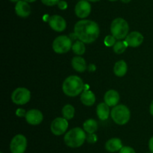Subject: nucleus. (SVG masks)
<instances>
[{
  "label": "nucleus",
  "instance_id": "21",
  "mask_svg": "<svg viewBox=\"0 0 153 153\" xmlns=\"http://www.w3.org/2000/svg\"><path fill=\"white\" fill-rule=\"evenodd\" d=\"M84 130L88 132V134H94V132L97 131L98 128V124L96 120L93 118H89L86 120L83 124Z\"/></svg>",
  "mask_w": 153,
  "mask_h": 153
},
{
  "label": "nucleus",
  "instance_id": "18",
  "mask_svg": "<svg viewBox=\"0 0 153 153\" xmlns=\"http://www.w3.org/2000/svg\"><path fill=\"white\" fill-rule=\"evenodd\" d=\"M108 105L105 103H100L97 107V113L99 118L101 120H106L109 116L110 110Z\"/></svg>",
  "mask_w": 153,
  "mask_h": 153
},
{
  "label": "nucleus",
  "instance_id": "26",
  "mask_svg": "<svg viewBox=\"0 0 153 153\" xmlns=\"http://www.w3.org/2000/svg\"><path fill=\"white\" fill-rule=\"evenodd\" d=\"M42 3L47 6H54L58 4L60 0H41Z\"/></svg>",
  "mask_w": 153,
  "mask_h": 153
},
{
  "label": "nucleus",
  "instance_id": "38",
  "mask_svg": "<svg viewBox=\"0 0 153 153\" xmlns=\"http://www.w3.org/2000/svg\"><path fill=\"white\" fill-rule=\"evenodd\" d=\"M109 1H111V2H114V1H117V0H109Z\"/></svg>",
  "mask_w": 153,
  "mask_h": 153
},
{
  "label": "nucleus",
  "instance_id": "32",
  "mask_svg": "<svg viewBox=\"0 0 153 153\" xmlns=\"http://www.w3.org/2000/svg\"><path fill=\"white\" fill-rule=\"evenodd\" d=\"M96 70L95 65H94V64H90V66H89V70H91V71H94V70Z\"/></svg>",
  "mask_w": 153,
  "mask_h": 153
},
{
  "label": "nucleus",
  "instance_id": "15",
  "mask_svg": "<svg viewBox=\"0 0 153 153\" xmlns=\"http://www.w3.org/2000/svg\"><path fill=\"white\" fill-rule=\"evenodd\" d=\"M105 103L107 104L109 106H117L120 100V94L117 91L113 89L108 90L104 96Z\"/></svg>",
  "mask_w": 153,
  "mask_h": 153
},
{
  "label": "nucleus",
  "instance_id": "20",
  "mask_svg": "<svg viewBox=\"0 0 153 153\" xmlns=\"http://www.w3.org/2000/svg\"><path fill=\"white\" fill-rule=\"evenodd\" d=\"M114 72L117 76H123L127 72V64L123 60H120L116 62L114 67Z\"/></svg>",
  "mask_w": 153,
  "mask_h": 153
},
{
  "label": "nucleus",
  "instance_id": "4",
  "mask_svg": "<svg viewBox=\"0 0 153 153\" xmlns=\"http://www.w3.org/2000/svg\"><path fill=\"white\" fill-rule=\"evenodd\" d=\"M128 24L123 18H116L114 20L111 26V32L116 39H123L128 35Z\"/></svg>",
  "mask_w": 153,
  "mask_h": 153
},
{
  "label": "nucleus",
  "instance_id": "31",
  "mask_svg": "<svg viewBox=\"0 0 153 153\" xmlns=\"http://www.w3.org/2000/svg\"><path fill=\"white\" fill-rule=\"evenodd\" d=\"M149 148L150 150V152L153 153V136L150 138L149 141Z\"/></svg>",
  "mask_w": 153,
  "mask_h": 153
},
{
  "label": "nucleus",
  "instance_id": "24",
  "mask_svg": "<svg viewBox=\"0 0 153 153\" xmlns=\"http://www.w3.org/2000/svg\"><path fill=\"white\" fill-rule=\"evenodd\" d=\"M128 46V44L126 43V40L125 41H118L114 45V51L117 54L123 53Z\"/></svg>",
  "mask_w": 153,
  "mask_h": 153
},
{
  "label": "nucleus",
  "instance_id": "14",
  "mask_svg": "<svg viewBox=\"0 0 153 153\" xmlns=\"http://www.w3.org/2000/svg\"><path fill=\"white\" fill-rule=\"evenodd\" d=\"M16 14L20 17H27L31 13V8L28 3L24 0H19L15 5Z\"/></svg>",
  "mask_w": 153,
  "mask_h": 153
},
{
  "label": "nucleus",
  "instance_id": "34",
  "mask_svg": "<svg viewBox=\"0 0 153 153\" xmlns=\"http://www.w3.org/2000/svg\"><path fill=\"white\" fill-rule=\"evenodd\" d=\"M121 1L124 3H128L129 2H131V0H121Z\"/></svg>",
  "mask_w": 153,
  "mask_h": 153
},
{
  "label": "nucleus",
  "instance_id": "33",
  "mask_svg": "<svg viewBox=\"0 0 153 153\" xmlns=\"http://www.w3.org/2000/svg\"><path fill=\"white\" fill-rule=\"evenodd\" d=\"M150 113H151V115L153 116V100L150 104Z\"/></svg>",
  "mask_w": 153,
  "mask_h": 153
},
{
  "label": "nucleus",
  "instance_id": "5",
  "mask_svg": "<svg viewBox=\"0 0 153 153\" xmlns=\"http://www.w3.org/2000/svg\"><path fill=\"white\" fill-rule=\"evenodd\" d=\"M111 116L115 123L123 125L126 124L129 120L130 110L125 105H117L112 109Z\"/></svg>",
  "mask_w": 153,
  "mask_h": 153
},
{
  "label": "nucleus",
  "instance_id": "27",
  "mask_svg": "<svg viewBox=\"0 0 153 153\" xmlns=\"http://www.w3.org/2000/svg\"><path fill=\"white\" fill-rule=\"evenodd\" d=\"M120 153H136L133 148L130 146H123L120 150Z\"/></svg>",
  "mask_w": 153,
  "mask_h": 153
},
{
  "label": "nucleus",
  "instance_id": "19",
  "mask_svg": "<svg viewBox=\"0 0 153 153\" xmlns=\"http://www.w3.org/2000/svg\"><path fill=\"white\" fill-rule=\"evenodd\" d=\"M73 68L78 72H84L87 68L86 62L83 58L79 56H76L72 60Z\"/></svg>",
  "mask_w": 153,
  "mask_h": 153
},
{
  "label": "nucleus",
  "instance_id": "25",
  "mask_svg": "<svg viewBox=\"0 0 153 153\" xmlns=\"http://www.w3.org/2000/svg\"><path fill=\"white\" fill-rule=\"evenodd\" d=\"M115 41H116V38L114 37L113 35H108L106 36L104 40L105 44L107 46H112L115 44Z\"/></svg>",
  "mask_w": 153,
  "mask_h": 153
},
{
  "label": "nucleus",
  "instance_id": "16",
  "mask_svg": "<svg viewBox=\"0 0 153 153\" xmlns=\"http://www.w3.org/2000/svg\"><path fill=\"white\" fill-rule=\"evenodd\" d=\"M123 143L119 138H111L108 140L105 143V148L110 152H115L120 151L123 148Z\"/></svg>",
  "mask_w": 153,
  "mask_h": 153
},
{
  "label": "nucleus",
  "instance_id": "3",
  "mask_svg": "<svg viewBox=\"0 0 153 153\" xmlns=\"http://www.w3.org/2000/svg\"><path fill=\"white\" fill-rule=\"evenodd\" d=\"M87 136L84 130L80 128H75L69 130L64 136V142L71 148H78L83 145Z\"/></svg>",
  "mask_w": 153,
  "mask_h": 153
},
{
  "label": "nucleus",
  "instance_id": "9",
  "mask_svg": "<svg viewBox=\"0 0 153 153\" xmlns=\"http://www.w3.org/2000/svg\"><path fill=\"white\" fill-rule=\"evenodd\" d=\"M68 128V122L64 118H56L51 124V130L55 135H61L67 130Z\"/></svg>",
  "mask_w": 153,
  "mask_h": 153
},
{
  "label": "nucleus",
  "instance_id": "29",
  "mask_svg": "<svg viewBox=\"0 0 153 153\" xmlns=\"http://www.w3.org/2000/svg\"><path fill=\"white\" fill-rule=\"evenodd\" d=\"M58 8H59L61 10H65L67 8V3L65 1H60L58 4Z\"/></svg>",
  "mask_w": 153,
  "mask_h": 153
},
{
  "label": "nucleus",
  "instance_id": "36",
  "mask_svg": "<svg viewBox=\"0 0 153 153\" xmlns=\"http://www.w3.org/2000/svg\"><path fill=\"white\" fill-rule=\"evenodd\" d=\"M88 1L93 2H99V1H100V0H88Z\"/></svg>",
  "mask_w": 153,
  "mask_h": 153
},
{
  "label": "nucleus",
  "instance_id": "40",
  "mask_svg": "<svg viewBox=\"0 0 153 153\" xmlns=\"http://www.w3.org/2000/svg\"><path fill=\"white\" fill-rule=\"evenodd\" d=\"M0 153H2V152H0Z\"/></svg>",
  "mask_w": 153,
  "mask_h": 153
},
{
  "label": "nucleus",
  "instance_id": "28",
  "mask_svg": "<svg viewBox=\"0 0 153 153\" xmlns=\"http://www.w3.org/2000/svg\"><path fill=\"white\" fill-rule=\"evenodd\" d=\"M86 139L88 142H90V143H94V142L97 141V136L94 134H89V135L87 136Z\"/></svg>",
  "mask_w": 153,
  "mask_h": 153
},
{
  "label": "nucleus",
  "instance_id": "6",
  "mask_svg": "<svg viewBox=\"0 0 153 153\" xmlns=\"http://www.w3.org/2000/svg\"><path fill=\"white\" fill-rule=\"evenodd\" d=\"M52 48L57 53H66L72 48L71 39L66 35L58 36L53 41Z\"/></svg>",
  "mask_w": 153,
  "mask_h": 153
},
{
  "label": "nucleus",
  "instance_id": "1",
  "mask_svg": "<svg viewBox=\"0 0 153 153\" xmlns=\"http://www.w3.org/2000/svg\"><path fill=\"white\" fill-rule=\"evenodd\" d=\"M76 37L84 43L90 44L96 40L100 34V27L96 22L82 20L76 22L74 27Z\"/></svg>",
  "mask_w": 153,
  "mask_h": 153
},
{
  "label": "nucleus",
  "instance_id": "22",
  "mask_svg": "<svg viewBox=\"0 0 153 153\" xmlns=\"http://www.w3.org/2000/svg\"><path fill=\"white\" fill-rule=\"evenodd\" d=\"M62 114L64 118H66V119H71L74 116V107L70 104L65 105L62 109Z\"/></svg>",
  "mask_w": 153,
  "mask_h": 153
},
{
  "label": "nucleus",
  "instance_id": "35",
  "mask_svg": "<svg viewBox=\"0 0 153 153\" xmlns=\"http://www.w3.org/2000/svg\"><path fill=\"white\" fill-rule=\"evenodd\" d=\"M24 1L27 2H35L36 0H24Z\"/></svg>",
  "mask_w": 153,
  "mask_h": 153
},
{
  "label": "nucleus",
  "instance_id": "23",
  "mask_svg": "<svg viewBox=\"0 0 153 153\" xmlns=\"http://www.w3.org/2000/svg\"><path fill=\"white\" fill-rule=\"evenodd\" d=\"M72 50H73V52L77 54V55L84 54L85 52V46L84 44V42H82V40L76 41L72 46Z\"/></svg>",
  "mask_w": 153,
  "mask_h": 153
},
{
  "label": "nucleus",
  "instance_id": "13",
  "mask_svg": "<svg viewBox=\"0 0 153 153\" xmlns=\"http://www.w3.org/2000/svg\"><path fill=\"white\" fill-rule=\"evenodd\" d=\"M126 41L128 46L132 47L139 46L143 41V36L138 32H132L126 38Z\"/></svg>",
  "mask_w": 153,
  "mask_h": 153
},
{
  "label": "nucleus",
  "instance_id": "7",
  "mask_svg": "<svg viewBox=\"0 0 153 153\" xmlns=\"http://www.w3.org/2000/svg\"><path fill=\"white\" fill-rule=\"evenodd\" d=\"M31 98V92L26 88L19 87L13 92L11 95L12 101L16 104L22 105L28 103Z\"/></svg>",
  "mask_w": 153,
  "mask_h": 153
},
{
  "label": "nucleus",
  "instance_id": "8",
  "mask_svg": "<svg viewBox=\"0 0 153 153\" xmlns=\"http://www.w3.org/2000/svg\"><path fill=\"white\" fill-rule=\"evenodd\" d=\"M27 147V140L22 134H17L12 139L10 144L11 153H24Z\"/></svg>",
  "mask_w": 153,
  "mask_h": 153
},
{
  "label": "nucleus",
  "instance_id": "30",
  "mask_svg": "<svg viewBox=\"0 0 153 153\" xmlns=\"http://www.w3.org/2000/svg\"><path fill=\"white\" fill-rule=\"evenodd\" d=\"M16 116H19V117H22V116H24L26 115L25 110H23V109H18L17 110H16Z\"/></svg>",
  "mask_w": 153,
  "mask_h": 153
},
{
  "label": "nucleus",
  "instance_id": "2",
  "mask_svg": "<svg viewBox=\"0 0 153 153\" xmlns=\"http://www.w3.org/2000/svg\"><path fill=\"white\" fill-rule=\"evenodd\" d=\"M85 85L82 80L78 76H70L64 81L62 86L64 94L70 97H75L83 91Z\"/></svg>",
  "mask_w": 153,
  "mask_h": 153
},
{
  "label": "nucleus",
  "instance_id": "12",
  "mask_svg": "<svg viewBox=\"0 0 153 153\" xmlns=\"http://www.w3.org/2000/svg\"><path fill=\"white\" fill-rule=\"evenodd\" d=\"M43 114L38 110H30L26 112V115H25V119L27 122L32 125L39 124L43 121Z\"/></svg>",
  "mask_w": 153,
  "mask_h": 153
},
{
  "label": "nucleus",
  "instance_id": "11",
  "mask_svg": "<svg viewBox=\"0 0 153 153\" xmlns=\"http://www.w3.org/2000/svg\"><path fill=\"white\" fill-rule=\"evenodd\" d=\"M51 28L56 32H63L67 27L66 20L59 15H53L49 20Z\"/></svg>",
  "mask_w": 153,
  "mask_h": 153
},
{
  "label": "nucleus",
  "instance_id": "17",
  "mask_svg": "<svg viewBox=\"0 0 153 153\" xmlns=\"http://www.w3.org/2000/svg\"><path fill=\"white\" fill-rule=\"evenodd\" d=\"M81 100L86 106H92L95 103V94L90 90H85L81 95Z\"/></svg>",
  "mask_w": 153,
  "mask_h": 153
},
{
  "label": "nucleus",
  "instance_id": "39",
  "mask_svg": "<svg viewBox=\"0 0 153 153\" xmlns=\"http://www.w3.org/2000/svg\"><path fill=\"white\" fill-rule=\"evenodd\" d=\"M147 153H149V152H147ZM150 153H151V152H150Z\"/></svg>",
  "mask_w": 153,
  "mask_h": 153
},
{
  "label": "nucleus",
  "instance_id": "10",
  "mask_svg": "<svg viewBox=\"0 0 153 153\" xmlns=\"http://www.w3.org/2000/svg\"><path fill=\"white\" fill-rule=\"evenodd\" d=\"M91 6L88 1L82 0L76 4L75 7V13L79 18H85L91 14Z\"/></svg>",
  "mask_w": 153,
  "mask_h": 153
},
{
  "label": "nucleus",
  "instance_id": "37",
  "mask_svg": "<svg viewBox=\"0 0 153 153\" xmlns=\"http://www.w3.org/2000/svg\"><path fill=\"white\" fill-rule=\"evenodd\" d=\"M10 2H19V0H10Z\"/></svg>",
  "mask_w": 153,
  "mask_h": 153
}]
</instances>
